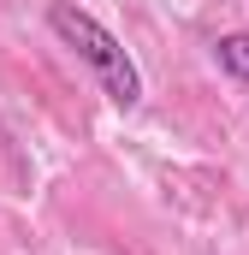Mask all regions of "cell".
Returning <instances> with one entry per match:
<instances>
[{
    "mask_svg": "<svg viewBox=\"0 0 249 255\" xmlns=\"http://www.w3.org/2000/svg\"><path fill=\"white\" fill-rule=\"evenodd\" d=\"M214 60L226 65L238 83H249V30H232V36H220V42H214Z\"/></svg>",
    "mask_w": 249,
    "mask_h": 255,
    "instance_id": "7a4b0ae2",
    "label": "cell"
},
{
    "mask_svg": "<svg viewBox=\"0 0 249 255\" xmlns=\"http://www.w3.org/2000/svg\"><path fill=\"white\" fill-rule=\"evenodd\" d=\"M48 30L89 65V77L101 83V95H107L113 107H136V101H142V71H136V60L124 54V42L95 18V12H83L77 0H54V6H48Z\"/></svg>",
    "mask_w": 249,
    "mask_h": 255,
    "instance_id": "6da1fadb",
    "label": "cell"
}]
</instances>
